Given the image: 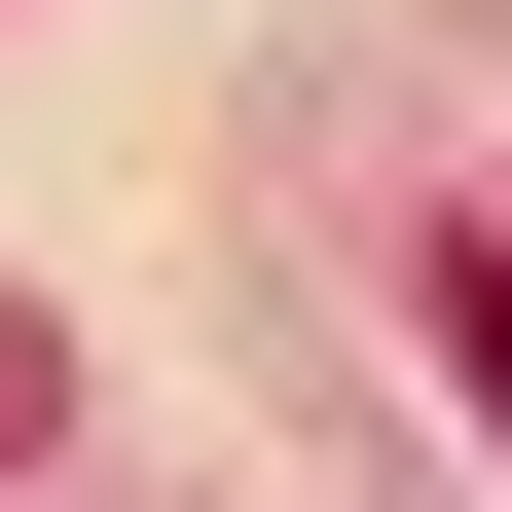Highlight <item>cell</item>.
<instances>
[{
    "label": "cell",
    "mask_w": 512,
    "mask_h": 512,
    "mask_svg": "<svg viewBox=\"0 0 512 512\" xmlns=\"http://www.w3.org/2000/svg\"><path fill=\"white\" fill-rule=\"evenodd\" d=\"M439 366H476V439H512V256H439Z\"/></svg>",
    "instance_id": "cell-1"
}]
</instances>
